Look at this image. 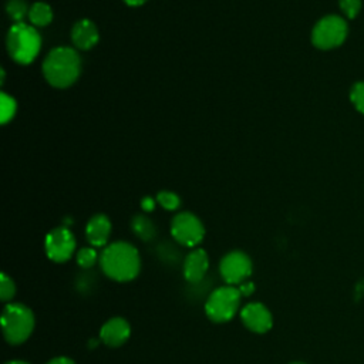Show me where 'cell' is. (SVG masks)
I'll list each match as a JSON object with an SVG mask.
<instances>
[{
    "instance_id": "16",
    "label": "cell",
    "mask_w": 364,
    "mask_h": 364,
    "mask_svg": "<svg viewBox=\"0 0 364 364\" xmlns=\"http://www.w3.org/2000/svg\"><path fill=\"white\" fill-rule=\"evenodd\" d=\"M28 18L34 26H38V27L47 26L53 20V10L47 3H43V1L34 3L28 9Z\"/></svg>"
},
{
    "instance_id": "12",
    "label": "cell",
    "mask_w": 364,
    "mask_h": 364,
    "mask_svg": "<svg viewBox=\"0 0 364 364\" xmlns=\"http://www.w3.org/2000/svg\"><path fill=\"white\" fill-rule=\"evenodd\" d=\"M208 267V253L203 249H195L191 253H188V256L183 260V276L189 283L196 284L205 277Z\"/></svg>"
},
{
    "instance_id": "3",
    "label": "cell",
    "mask_w": 364,
    "mask_h": 364,
    "mask_svg": "<svg viewBox=\"0 0 364 364\" xmlns=\"http://www.w3.org/2000/svg\"><path fill=\"white\" fill-rule=\"evenodd\" d=\"M1 330L11 346L24 343L34 330L33 311L20 303H9L1 311Z\"/></svg>"
},
{
    "instance_id": "24",
    "label": "cell",
    "mask_w": 364,
    "mask_h": 364,
    "mask_svg": "<svg viewBox=\"0 0 364 364\" xmlns=\"http://www.w3.org/2000/svg\"><path fill=\"white\" fill-rule=\"evenodd\" d=\"M141 208H142L144 210H146V212L154 210V208H155V202H154V199H152V198H149V196L144 198V199L141 200Z\"/></svg>"
},
{
    "instance_id": "22",
    "label": "cell",
    "mask_w": 364,
    "mask_h": 364,
    "mask_svg": "<svg viewBox=\"0 0 364 364\" xmlns=\"http://www.w3.org/2000/svg\"><path fill=\"white\" fill-rule=\"evenodd\" d=\"M16 294V284L6 274L1 273V279H0V299L3 301H9L14 297Z\"/></svg>"
},
{
    "instance_id": "1",
    "label": "cell",
    "mask_w": 364,
    "mask_h": 364,
    "mask_svg": "<svg viewBox=\"0 0 364 364\" xmlns=\"http://www.w3.org/2000/svg\"><path fill=\"white\" fill-rule=\"evenodd\" d=\"M100 264L109 279L117 282H129L139 273L141 257L131 243L114 242L102 250Z\"/></svg>"
},
{
    "instance_id": "25",
    "label": "cell",
    "mask_w": 364,
    "mask_h": 364,
    "mask_svg": "<svg viewBox=\"0 0 364 364\" xmlns=\"http://www.w3.org/2000/svg\"><path fill=\"white\" fill-rule=\"evenodd\" d=\"M242 296H250V293H253L255 287H253V283H245V284H240L239 287Z\"/></svg>"
},
{
    "instance_id": "4",
    "label": "cell",
    "mask_w": 364,
    "mask_h": 364,
    "mask_svg": "<svg viewBox=\"0 0 364 364\" xmlns=\"http://www.w3.org/2000/svg\"><path fill=\"white\" fill-rule=\"evenodd\" d=\"M6 44L10 57L16 63L30 64L40 51L41 37L34 27L26 23H16L7 33Z\"/></svg>"
},
{
    "instance_id": "2",
    "label": "cell",
    "mask_w": 364,
    "mask_h": 364,
    "mask_svg": "<svg viewBox=\"0 0 364 364\" xmlns=\"http://www.w3.org/2000/svg\"><path fill=\"white\" fill-rule=\"evenodd\" d=\"M81 64L77 51L70 47L53 48L43 63V74L50 85L67 88L80 75Z\"/></svg>"
},
{
    "instance_id": "7",
    "label": "cell",
    "mask_w": 364,
    "mask_h": 364,
    "mask_svg": "<svg viewBox=\"0 0 364 364\" xmlns=\"http://www.w3.org/2000/svg\"><path fill=\"white\" fill-rule=\"evenodd\" d=\"M171 233L178 243L193 247L203 239L205 228L193 213L182 212L172 219Z\"/></svg>"
},
{
    "instance_id": "29",
    "label": "cell",
    "mask_w": 364,
    "mask_h": 364,
    "mask_svg": "<svg viewBox=\"0 0 364 364\" xmlns=\"http://www.w3.org/2000/svg\"><path fill=\"white\" fill-rule=\"evenodd\" d=\"M291 364H304V363H291Z\"/></svg>"
},
{
    "instance_id": "17",
    "label": "cell",
    "mask_w": 364,
    "mask_h": 364,
    "mask_svg": "<svg viewBox=\"0 0 364 364\" xmlns=\"http://www.w3.org/2000/svg\"><path fill=\"white\" fill-rule=\"evenodd\" d=\"M16 101L6 92L0 94V121L1 124H7L16 114Z\"/></svg>"
},
{
    "instance_id": "18",
    "label": "cell",
    "mask_w": 364,
    "mask_h": 364,
    "mask_svg": "<svg viewBox=\"0 0 364 364\" xmlns=\"http://www.w3.org/2000/svg\"><path fill=\"white\" fill-rule=\"evenodd\" d=\"M6 11L10 16V18H13L16 23H23V17L28 13L24 0H7Z\"/></svg>"
},
{
    "instance_id": "5",
    "label": "cell",
    "mask_w": 364,
    "mask_h": 364,
    "mask_svg": "<svg viewBox=\"0 0 364 364\" xmlns=\"http://www.w3.org/2000/svg\"><path fill=\"white\" fill-rule=\"evenodd\" d=\"M240 290L235 286H222L213 290L206 303V316L215 323H226L235 317L240 306Z\"/></svg>"
},
{
    "instance_id": "23",
    "label": "cell",
    "mask_w": 364,
    "mask_h": 364,
    "mask_svg": "<svg viewBox=\"0 0 364 364\" xmlns=\"http://www.w3.org/2000/svg\"><path fill=\"white\" fill-rule=\"evenodd\" d=\"M338 4L347 18H354L361 10V0H338Z\"/></svg>"
},
{
    "instance_id": "6",
    "label": "cell",
    "mask_w": 364,
    "mask_h": 364,
    "mask_svg": "<svg viewBox=\"0 0 364 364\" xmlns=\"http://www.w3.org/2000/svg\"><path fill=\"white\" fill-rule=\"evenodd\" d=\"M348 34L347 21L340 16H326L320 18L311 31V43L320 50H331L344 43Z\"/></svg>"
},
{
    "instance_id": "8",
    "label": "cell",
    "mask_w": 364,
    "mask_h": 364,
    "mask_svg": "<svg viewBox=\"0 0 364 364\" xmlns=\"http://www.w3.org/2000/svg\"><path fill=\"white\" fill-rule=\"evenodd\" d=\"M219 272L226 284H239L250 276L252 260L246 253L233 250L222 257Z\"/></svg>"
},
{
    "instance_id": "19",
    "label": "cell",
    "mask_w": 364,
    "mask_h": 364,
    "mask_svg": "<svg viewBox=\"0 0 364 364\" xmlns=\"http://www.w3.org/2000/svg\"><path fill=\"white\" fill-rule=\"evenodd\" d=\"M350 101L358 112L364 114V81L353 84L350 88Z\"/></svg>"
},
{
    "instance_id": "11",
    "label": "cell",
    "mask_w": 364,
    "mask_h": 364,
    "mask_svg": "<svg viewBox=\"0 0 364 364\" xmlns=\"http://www.w3.org/2000/svg\"><path fill=\"white\" fill-rule=\"evenodd\" d=\"M131 334L129 323L122 317H112L105 321L101 327L100 336L104 344L108 347H119L122 346Z\"/></svg>"
},
{
    "instance_id": "14",
    "label": "cell",
    "mask_w": 364,
    "mask_h": 364,
    "mask_svg": "<svg viewBox=\"0 0 364 364\" xmlns=\"http://www.w3.org/2000/svg\"><path fill=\"white\" fill-rule=\"evenodd\" d=\"M111 233V222L105 215L92 216L85 228L87 240L92 246H104Z\"/></svg>"
},
{
    "instance_id": "28",
    "label": "cell",
    "mask_w": 364,
    "mask_h": 364,
    "mask_svg": "<svg viewBox=\"0 0 364 364\" xmlns=\"http://www.w3.org/2000/svg\"><path fill=\"white\" fill-rule=\"evenodd\" d=\"M4 364H30V363L21 361V360H10V361H7V363H4Z\"/></svg>"
},
{
    "instance_id": "9",
    "label": "cell",
    "mask_w": 364,
    "mask_h": 364,
    "mask_svg": "<svg viewBox=\"0 0 364 364\" xmlns=\"http://www.w3.org/2000/svg\"><path fill=\"white\" fill-rule=\"evenodd\" d=\"M46 253L47 256L57 263L68 260L75 250V239L70 229L60 226L53 229L46 236Z\"/></svg>"
},
{
    "instance_id": "15",
    "label": "cell",
    "mask_w": 364,
    "mask_h": 364,
    "mask_svg": "<svg viewBox=\"0 0 364 364\" xmlns=\"http://www.w3.org/2000/svg\"><path fill=\"white\" fill-rule=\"evenodd\" d=\"M131 228L134 230V233L148 242V240H152L156 235V229H155V225L152 223L151 219H148L146 216L144 215H136L132 218V222H131Z\"/></svg>"
},
{
    "instance_id": "20",
    "label": "cell",
    "mask_w": 364,
    "mask_h": 364,
    "mask_svg": "<svg viewBox=\"0 0 364 364\" xmlns=\"http://www.w3.org/2000/svg\"><path fill=\"white\" fill-rule=\"evenodd\" d=\"M98 259L97 252L92 247H82L77 252V263L82 269H90L95 264Z\"/></svg>"
},
{
    "instance_id": "10",
    "label": "cell",
    "mask_w": 364,
    "mask_h": 364,
    "mask_svg": "<svg viewBox=\"0 0 364 364\" xmlns=\"http://www.w3.org/2000/svg\"><path fill=\"white\" fill-rule=\"evenodd\" d=\"M240 318L246 328L255 333H266L273 324L269 309L262 303H249L240 311Z\"/></svg>"
},
{
    "instance_id": "13",
    "label": "cell",
    "mask_w": 364,
    "mask_h": 364,
    "mask_svg": "<svg viewBox=\"0 0 364 364\" xmlns=\"http://www.w3.org/2000/svg\"><path fill=\"white\" fill-rule=\"evenodd\" d=\"M98 30L95 24L87 18L77 21L71 30V40L80 50H90L98 41Z\"/></svg>"
},
{
    "instance_id": "26",
    "label": "cell",
    "mask_w": 364,
    "mask_h": 364,
    "mask_svg": "<svg viewBox=\"0 0 364 364\" xmlns=\"http://www.w3.org/2000/svg\"><path fill=\"white\" fill-rule=\"evenodd\" d=\"M47 364H75V363L68 357H55V358L50 360Z\"/></svg>"
},
{
    "instance_id": "21",
    "label": "cell",
    "mask_w": 364,
    "mask_h": 364,
    "mask_svg": "<svg viewBox=\"0 0 364 364\" xmlns=\"http://www.w3.org/2000/svg\"><path fill=\"white\" fill-rule=\"evenodd\" d=\"M156 199H158V202L161 203V206H162L164 209H166V210H175V209H178L179 205H181L179 196H178L176 193H173V192H169V191H162V192H159L158 196H156Z\"/></svg>"
},
{
    "instance_id": "27",
    "label": "cell",
    "mask_w": 364,
    "mask_h": 364,
    "mask_svg": "<svg viewBox=\"0 0 364 364\" xmlns=\"http://www.w3.org/2000/svg\"><path fill=\"white\" fill-rule=\"evenodd\" d=\"M128 6H132V7H136V6H141L144 4L146 0H124Z\"/></svg>"
}]
</instances>
